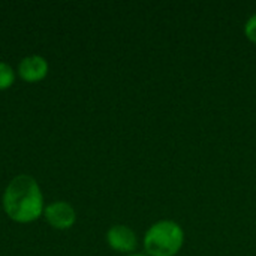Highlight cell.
<instances>
[{
  "mask_svg": "<svg viewBox=\"0 0 256 256\" xmlns=\"http://www.w3.org/2000/svg\"><path fill=\"white\" fill-rule=\"evenodd\" d=\"M129 256H147V255H140V254H136V255H129Z\"/></svg>",
  "mask_w": 256,
  "mask_h": 256,
  "instance_id": "obj_8",
  "label": "cell"
},
{
  "mask_svg": "<svg viewBox=\"0 0 256 256\" xmlns=\"http://www.w3.org/2000/svg\"><path fill=\"white\" fill-rule=\"evenodd\" d=\"M106 242L111 249L128 254L136 249V234L124 225H114L106 232Z\"/></svg>",
  "mask_w": 256,
  "mask_h": 256,
  "instance_id": "obj_4",
  "label": "cell"
},
{
  "mask_svg": "<svg viewBox=\"0 0 256 256\" xmlns=\"http://www.w3.org/2000/svg\"><path fill=\"white\" fill-rule=\"evenodd\" d=\"M18 74L27 82L40 81L48 74V63L42 56L24 57L18 64Z\"/></svg>",
  "mask_w": 256,
  "mask_h": 256,
  "instance_id": "obj_5",
  "label": "cell"
},
{
  "mask_svg": "<svg viewBox=\"0 0 256 256\" xmlns=\"http://www.w3.org/2000/svg\"><path fill=\"white\" fill-rule=\"evenodd\" d=\"M44 214H45L46 222L56 230H68L75 224V219H76L74 207L64 201L51 202L44 210Z\"/></svg>",
  "mask_w": 256,
  "mask_h": 256,
  "instance_id": "obj_3",
  "label": "cell"
},
{
  "mask_svg": "<svg viewBox=\"0 0 256 256\" xmlns=\"http://www.w3.org/2000/svg\"><path fill=\"white\" fill-rule=\"evenodd\" d=\"M183 228L172 220H160L152 225L144 237V249L148 256H174L183 248Z\"/></svg>",
  "mask_w": 256,
  "mask_h": 256,
  "instance_id": "obj_2",
  "label": "cell"
},
{
  "mask_svg": "<svg viewBox=\"0 0 256 256\" xmlns=\"http://www.w3.org/2000/svg\"><path fill=\"white\" fill-rule=\"evenodd\" d=\"M3 208L18 224L36 220L45 210L44 196L36 180L30 176L15 177L3 194Z\"/></svg>",
  "mask_w": 256,
  "mask_h": 256,
  "instance_id": "obj_1",
  "label": "cell"
},
{
  "mask_svg": "<svg viewBox=\"0 0 256 256\" xmlns=\"http://www.w3.org/2000/svg\"><path fill=\"white\" fill-rule=\"evenodd\" d=\"M15 74L8 63L0 62V90H6L14 84Z\"/></svg>",
  "mask_w": 256,
  "mask_h": 256,
  "instance_id": "obj_6",
  "label": "cell"
},
{
  "mask_svg": "<svg viewBox=\"0 0 256 256\" xmlns=\"http://www.w3.org/2000/svg\"><path fill=\"white\" fill-rule=\"evenodd\" d=\"M244 33H246L248 39H250L252 42L256 44V14L248 20V22L244 26Z\"/></svg>",
  "mask_w": 256,
  "mask_h": 256,
  "instance_id": "obj_7",
  "label": "cell"
}]
</instances>
